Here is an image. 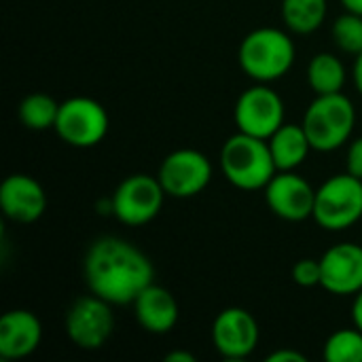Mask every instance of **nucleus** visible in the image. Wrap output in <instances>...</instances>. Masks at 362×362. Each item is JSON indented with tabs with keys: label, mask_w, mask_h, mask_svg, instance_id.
<instances>
[{
	"label": "nucleus",
	"mask_w": 362,
	"mask_h": 362,
	"mask_svg": "<svg viewBox=\"0 0 362 362\" xmlns=\"http://www.w3.org/2000/svg\"><path fill=\"white\" fill-rule=\"evenodd\" d=\"M83 274L89 293L112 305H132L153 284L155 267L138 246L115 235H104L87 248Z\"/></svg>",
	"instance_id": "f257e3e1"
},
{
	"label": "nucleus",
	"mask_w": 362,
	"mask_h": 362,
	"mask_svg": "<svg viewBox=\"0 0 362 362\" xmlns=\"http://www.w3.org/2000/svg\"><path fill=\"white\" fill-rule=\"evenodd\" d=\"M352 78H354L356 91L362 95V53H358V55H356V59H354V66H352Z\"/></svg>",
	"instance_id": "bb28decb"
},
{
	"label": "nucleus",
	"mask_w": 362,
	"mask_h": 362,
	"mask_svg": "<svg viewBox=\"0 0 362 362\" xmlns=\"http://www.w3.org/2000/svg\"><path fill=\"white\" fill-rule=\"evenodd\" d=\"M327 0H282V21L295 34H312L327 19Z\"/></svg>",
	"instance_id": "6ab92c4d"
},
{
	"label": "nucleus",
	"mask_w": 362,
	"mask_h": 362,
	"mask_svg": "<svg viewBox=\"0 0 362 362\" xmlns=\"http://www.w3.org/2000/svg\"><path fill=\"white\" fill-rule=\"evenodd\" d=\"M267 208L282 221L288 223H301L312 218L314 214V202H316V189L293 172H278L267 187L263 189Z\"/></svg>",
	"instance_id": "f8f14e48"
},
{
	"label": "nucleus",
	"mask_w": 362,
	"mask_h": 362,
	"mask_svg": "<svg viewBox=\"0 0 362 362\" xmlns=\"http://www.w3.org/2000/svg\"><path fill=\"white\" fill-rule=\"evenodd\" d=\"M346 172L362 180V136L350 140L348 155H346Z\"/></svg>",
	"instance_id": "b1692460"
},
{
	"label": "nucleus",
	"mask_w": 362,
	"mask_h": 362,
	"mask_svg": "<svg viewBox=\"0 0 362 362\" xmlns=\"http://www.w3.org/2000/svg\"><path fill=\"white\" fill-rule=\"evenodd\" d=\"M352 322L356 329L362 331V291L354 295V303H352Z\"/></svg>",
	"instance_id": "a878e982"
},
{
	"label": "nucleus",
	"mask_w": 362,
	"mask_h": 362,
	"mask_svg": "<svg viewBox=\"0 0 362 362\" xmlns=\"http://www.w3.org/2000/svg\"><path fill=\"white\" fill-rule=\"evenodd\" d=\"M17 112H19L23 127H28L32 132H45V129L55 127L59 104L49 93L36 91V93H30L21 100Z\"/></svg>",
	"instance_id": "aec40b11"
},
{
	"label": "nucleus",
	"mask_w": 362,
	"mask_h": 362,
	"mask_svg": "<svg viewBox=\"0 0 362 362\" xmlns=\"http://www.w3.org/2000/svg\"><path fill=\"white\" fill-rule=\"evenodd\" d=\"M64 329L68 339L81 350H100L106 346L115 331V312L112 303L104 301L98 295H85L72 301L66 312Z\"/></svg>",
	"instance_id": "6e6552de"
},
{
	"label": "nucleus",
	"mask_w": 362,
	"mask_h": 362,
	"mask_svg": "<svg viewBox=\"0 0 362 362\" xmlns=\"http://www.w3.org/2000/svg\"><path fill=\"white\" fill-rule=\"evenodd\" d=\"M267 142L278 172L297 170L308 159L310 151H314L303 125L297 123H284Z\"/></svg>",
	"instance_id": "f3484780"
},
{
	"label": "nucleus",
	"mask_w": 362,
	"mask_h": 362,
	"mask_svg": "<svg viewBox=\"0 0 362 362\" xmlns=\"http://www.w3.org/2000/svg\"><path fill=\"white\" fill-rule=\"evenodd\" d=\"M42 339L38 316L28 310H11L0 318V356L4 361H21L36 352Z\"/></svg>",
	"instance_id": "2eb2a0df"
},
{
	"label": "nucleus",
	"mask_w": 362,
	"mask_h": 362,
	"mask_svg": "<svg viewBox=\"0 0 362 362\" xmlns=\"http://www.w3.org/2000/svg\"><path fill=\"white\" fill-rule=\"evenodd\" d=\"M322 280L320 286L339 297H354L362 291V246L352 242H341L331 246L322 259Z\"/></svg>",
	"instance_id": "ddd939ff"
},
{
	"label": "nucleus",
	"mask_w": 362,
	"mask_h": 362,
	"mask_svg": "<svg viewBox=\"0 0 362 362\" xmlns=\"http://www.w3.org/2000/svg\"><path fill=\"white\" fill-rule=\"evenodd\" d=\"M293 280L303 288L320 286V280H322L320 259H301V261H297V265L293 267Z\"/></svg>",
	"instance_id": "5701e85b"
},
{
	"label": "nucleus",
	"mask_w": 362,
	"mask_h": 362,
	"mask_svg": "<svg viewBox=\"0 0 362 362\" xmlns=\"http://www.w3.org/2000/svg\"><path fill=\"white\" fill-rule=\"evenodd\" d=\"M214 174L212 161L197 148L172 151L159 165L157 178L165 195L174 199H189L206 191Z\"/></svg>",
	"instance_id": "9d476101"
},
{
	"label": "nucleus",
	"mask_w": 362,
	"mask_h": 362,
	"mask_svg": "<svg viewBox=\"0 0 362 362\" xmlns=\"http://www.w3.org/2000/svg\"><path fill=\"white\" fill-rule=\"evenodd\" d=\"M212 346L227 361L248 358L261 339L257 318L244 308H227L212 322Z\"/></svg>",
	"instance_id": "9b49d317"
},
{
	"label": "nucleus",
	"mask_w": 362,
	"mask_h": 362,
	"mask_svg": "<svg viewBox=\"0 0 362 362\" xmlns=\"http://www.w3.org/2000/svg\"><path fill=\"white\" fill-rule=\"evenodd\" d=\"M348 72L335 53H316L308 66V83L316 95L339 93L346 85Z\"/></svg>",
	"instance_id": "a211bd4d"
},
{
	"label": "nucleus",
	"mask_w": 362,
	"mask_h": 362,
	"mask_svg": "<svg viewBox=\"0 0 362 362\" xmlns=\"http://www.w3.org/2000/svg\"><path fill=\"white\" fill-rule=\"evenodd\" d=\"M165 197L168 195L159 178L148 174H132L117 185L110 197V214L127 227H142L161 212Z\"/></svg>",
	"instance_id": "0eeeda50"
},
{
	"label": "nucleus",
	"mask_w": 362,
	"mask_h": 362,
	"mask_svg": "<svg viewBox=\"0 0 362 362\" xmlns=\"http://www.w3.org/2000/svg\"><path fill=\"white\" fill-rule=\"evenodd\" d=\"M221 170L227 182L242 191H261L278 174L269 142L244 132L233 134L223 144Z\"/></svg>",
	"instance_id": "7ed1b4c3"
},
{
	"label": "nucleus",
	"mask_w": 362,
	"mask_h": 362,
	"mask_svg": "<svg viewBox=\"0 0 362 362\" xmlns=\"http://www.w3.org/2000/svg\"><path fill=\"white\" fill-rule=\"evenodd\" d=\"M108 125V112L98 100L74 95L59 104L53 129L68 146L91 148L106 138Z\"/></svg>",
	"instance_id": "423d86ee"
},
{
	"label": "nucleus",
	"mask_w": 362,
	"mask_h": 362,
	"mask_svg": "<svg viewBox=\"0 0 362 362\" xmlns=\"http://www.w3.org/2000/svg\"><path fill=\"white\" fill-rule=\"evenodd\" d=\"M134 305V316L138 320V325L153 335H165L170 333L180 316L178 303L174 299V295L159 286V284H148L132 303Z\"/></svg>",
	"instance_id": "dca6fc26"
},
{
	"label": "nucleus",
	"mask_w": 362,
	"mask_h": 362,
	"mask_svg": "<svg viewBox=\"0 0 362 362\" xmlns=\"http://www.w3.org/2000/svg\"><path fill=\"white\" fill-rule=\"evenodd\" d=\"M331 36L339 51L356 57L362 53V15L350 11L339 15L331 25Z\"/></svg>",
	"instance_id": "4be33fe9"
},
{
	"label": "nucleus",
	"mask_w": 362,
	"mask_h": 362,
	"mask_svg": "<svg viewBox=\"0 0 362 362\" xmlns=\"http://www.w3.org/2000/svg\"><path fill=\"white\" fill-rule=\"evenodd\" d=\"M341 4L346 6V11L362 15V0H341Z\"/></svg>",
	"instance_id": "c85d7f7f"
},
{
	"label": "nucleus",
	"mask_w": 362,
	"mask_h": 362,
	"mask_svg": "<svg viewBox=\"0 0 362 362\" xmlns=\"http://www.w3.org/2000/svg\"><path fill=\"white\" fill-rule=\"evenodd\" d=\"M303 129L318 153H333L350 142L356 127V108L348 95H316L303 115Z\"/></svg>",
	"instance_id": "20e7f679"
},
{
	"label": "nucleus",
	"mask_w": 362,
	"mask_h": 362,
	"mask_svg": "<svg viewBox=\"0 0 362 362\" xmlns=\"http://www.w3.org/2000/svg\"><path fill=\"white\" fill-rule=\"evenodd\" d=\"M284 100L269 83H255L235 102L233 121L238 132L269 140L286 121H284Z\"/></svg>",
	"instance_id": "1a4fd4ad"
},
{
	"label": "nucleus",
	"mask_w": 362,
	"mask_h": 362,
	"mask_svg": "<svg viewBox=\"0 0 362 362\" xmlns=\"http://www.w3.org/2000/svg\"><path fill=\"white\" fill-rule=\"evenodd\" d=\"M325 358L329 362H362L361 329H339L325 344Z\"/></svg>",
	"instance_id": "412c9836"
},
{
	"label": "nucleus",
	"mask_w": 362,
	"mask_h": 362,
	"mask_svg": "<svg viewBox=\"0 0 362 362\" xmlns=\"http://www.w3.org/2000/svg\"><path fill=\"white\" fill-rule=\"evenodd\" d=\"M293 38L280 28H257L244 36L238 49L240 68L255 83H274L286 76L295 64Z\"/></svg>",
	"instance_id": "f03ea898"
},
{
	"label": "nucleus",
	"mask_w": 362,
	"mask_h": 362,
	"mask_svg": "<svg viewBox=\"0 0 362 362\" xmlns=\"http://www.w3.org/2000/svg\"><path fill=\"white\" fill-rule=\"evenodd\" d=\"M267 362H308V356L293 348H280L267 356Z\"/></svg>",
	"instance_id": "393cba45"
},
{
	"label": "nucleus",
	"mask_w": 362,
	"mask_h": 362,
	"mask_svg": "<svg viewBox=\"0 0 362 362\" xmlns=\"http://www.w3.org/2000/svg\"><path fill=\"white\" fill-rule=\"evenodd\" d=\"M165 362H195V356L187 350H174L165 354Z\"/></svg>",
	"instance_id": "cd10ccee"
},
{
	"label": "nucleus",
	"mask_w": 362,
	"mask_h": 362,
	"mask_svg": "<svg viewBox=\"0 0 362 362\" xmlns=\"http://www.w3.org/2000/svg\"><path fill=\"white\" fill-rule=\"evenodd\" d=\"M318 227L337 233L362 218V180L352 174H335L316 189L314 214Z\"/></svg>",
	"instance_id": "39448f33"
},
{
	"label": "nucleus",
	"mask_w": 362,
	"mask_h": 362,
	"mask_svg": "<svg viewBox=\"0 0 362 362\" xmlns=\"http://www.w3.org/2000/svg\"><path fill=\"white\" fill-rule=\"evenodd\" d=\"M0 210L13 223H36L47 210V193L32 176L11 174L0 185Z\"/></svg>",
	"instance_id": "4468645a"
}]
</instances>
